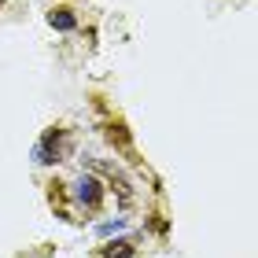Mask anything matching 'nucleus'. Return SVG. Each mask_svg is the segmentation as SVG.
Returning <instances> with one entry per match:
<instances>
[{
	"instance_id": "f257e3e1",
	"label": "nucleus",
	"mask_w": 258,
	"mask_h": 258,
	"mask_svg": "<svg viewBox=\"0 0 258 258\" xmlns=\"http://www.w3.org/2000/svg\"><path fill=\"white\" fill-rule=\"evenodd\" d=\"M74 196H78V203H85L89 210H96L100 199H103V184L96 177H89V173H81L78 184H74Z\"/></svg>"
},
{
	"instance_id": "f03ea898",
	"label": "nucleus",
	"mask_w": 258,
	"mask_h": 258,
	"mask_svg": "<svg viewBox=\"0 0 258 258\" xmlns=\"http://www.w3.org/2000/svg\"><path fill=\"white\" fill-rule=\"evenodd\" d=\"M48 22L55 30H74L78 26V19H74V11H67V8H55L52 15H48Z\"/></svg>"
},
{
	"instance_id": "7ed1b4c3",
	"label": "nucleus",
	"mask_w": 258,
	"mask_h": 258,
	"mask_svg": "<svg viewBox=\"0 0 258 258\" xmlns=\"http://www.w3.org/2000/svg\"><path fill=\"white\" fill-rule=\"evenodd\" d=\"M103 254H107V258H133V243H129V240H118V243H111Z\"/></svg>"
},
{
	"instance_id": "20e7f679",
	"label": "nucleus",
	"mask_w": 258,
	"mask_h": 258,
	"mask_svg": "<svg viewBox=\"0 0 258 258\" xmlns=\"http://www.w3.org/2000/svg\"><path fill=\"white\" fill-rule=\"evenodd\" d=\"M0 4H4V0H0Z\"/></svg>"
}]
</instances>
